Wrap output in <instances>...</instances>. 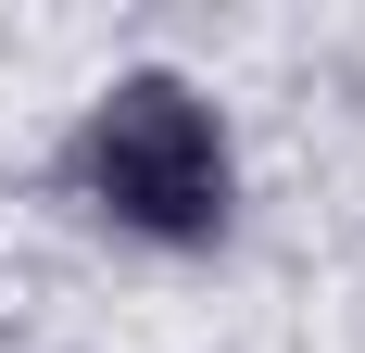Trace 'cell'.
I'll return each instance as SVG.
<instances>
[{
	"instance_id": "6da1fadb",
	"label": "cell",
	"mask_w": 365,
	"mask_h": 353,
	"mask_svg": "<svg viewBox=\"0 0 365 353\" xmlns=\"http://www.w3.org/2000/svg\"><path fill=\"white\" fill-rule=\"evenodd\" d=\"M76 176H88V202H101L113 227H139V240H215L227 202H240V164H227L215 101L177 89V76L101 89L88 139H76Z\"/></svg>"
}]
</instances>
